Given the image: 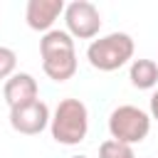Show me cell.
Segmentation results:
<instances>
[{
	"mask_svg": "<svg viewBox=\"0 0 158 158\" xmlns=\"http://www.w3.org/2000/svg\"><path fill=\"white\" fill-rule=\"evenodd\" d=\"M49 133L62 146H79L89 133V109L79 99H62L52 114Z\"/></svg>",
	"mask_w": 158,
	"mask_h": 158,
	"instance_id": "obj_1",
	"label": "cell"
},
{
	"mask_svg": "<svg viewBox=\"0 0 158 158\" xmlns=\"http://www.w3.org/2000/svg\"><path fill=\"white\" fill-rule=\"evenodd\" d=\"M133 37L128 32H109L99 40H91L86 47V59L99 72H116L133 59Z\"/></svg>",
	"mask_w": 158,
	"mask_h": 158,
	"instance_id": "obj_2",
	"label": "cell"
},
{
	"mask_svg": "<svg viewBox=\"0 0 158 158\" xmlns=\"http://www.w3.org/2000/svg\"><path fill=\"white\" fill-rule=\"evenodd\" d=\"M109 133L118 143L136 146L151 133V114L133 104H121L109 114Z\"/></svg>",
	"mask_w": 158,
	"mask_h": 158,
	"instance_id": "obj_3",
	"label": "cell"
},
{
	"mask_svg": "<svg viewBox=\"0 0 158 158\" xmlns=\"http://www.w3.org/2000/svg\"><path fill=\"white\" fill-rule=\"evenodd\" d=\"M67 32L77 40H94L101 30V12L89 0H74L64 7Z\"/></svg>",
	"mask_w": 158,
	"mask_h": 158,
	"instance_id": "obj_4",
	"label": "cell"
},
{
	"mask_svg": "<svg viewBox=\"0 0 158 158\" xmlns=\"http://www.w3.org/2000/svg\"><path fill=\"white\" fill-rule=\"evenodd\" d=\"M49 121H52V114H49V106L42 99H35L30 104L10 109V126H12V131H17L22 136L42 133L49 126Z\"/></svg>",
	"mask_w": 158,
	"mask_h": 158,
	"instance_id": "obj_5",
	"label": "cell"
},
{
	"mask_svg": "<svg viewBox=\"0 0 158 158\" xmlns=\"http://www.w3.org/2000/svg\"><path fill=\"white\" fill-rule=\"evenodd\" d=\"M64 2L62 0H30L25 7V20L27 27L35 32H49L52 25L57 22L59 15H64Z\"/></svg>",
	"mask_w": 158,
	"mask_h": 158,
	"instance_id": "obj_6",
	"label": "cell"
},
{
	"mask_svg": "<svg viewBox=\"0 0 158 158\" xmlns=\"http://www.w3.org/2000/svg\"><path fill=\"white\" fill-rule=\"evenodd\" d=\"M37 94H40L37 79H35L32 74H27V72H15V74L5 81V86H2V96H5V101H7L10 109L35 101Z\"/></svg>",
	"mask_w": 158,
	"mask_h": 158,
	"instance_id": "obj_7",
	"label": "cell"
},
{
	"mask_svg": "<svg viewBox=\"0 0 158 158\" xmlns=\"http://www.w3.org/2000/svg\"><path fill=\"white\" fill-rule=\"evenodd\" d=\"M42 69L52 81H67L77 74V49H64V52H52L42 54Z\"/></svg>",
	"mask_w": 158,
	"mask_h": 158,
	"instance_id": "obj_8",
	"label": "cell"
},
{
	"mask_svg": "<svg viewBox=\"0 0 158 158\" xmlns=\"http://www.w3.org/2000/svg\"><path fill=\"white\" fill-rule=\"evenodd\" d=\"M128 79L136 89H153L158 84V62L133 59L131 67H128Z\"/></svg>",
	"mask_w": 158,
	"mask_h": 158,
	"instance_id": "obj_9",
	"label": "cell"
},
{
	"mask_svg": "<svg viewBox=\"0 0 158 158\" xmlns=\"http://www.w3.org/2000/svg\"><path fill=\"white\" fill-rule=\"evenodd\" d=\"M99 158H136V153H133V146L118 143L114 138H106L99 146Z\"/></svg>",
	"mask_w": 158,
	"mask_h": 158,
	"instance_id": "obj_10",
	"label": "cell"
},
{
	"mask_svg": "<svg viewBox=\"0 0 158 158\" xmlns=\"http://www.w3.org/2000/svg\"><path fill=\"white\" fill-rule=\"evenodd\" d=\"M15 67H17V54H15V49L0 44V79L7 81V79L15 74Z\"/></svg>",
	"mask_w": 158,
	"mask_h": 158,
	"instance_id": "obj_11",
	"label": "cell"
},
{
	"mask_svg": "<svg viewBox=\"0 0 158 158\" xmlns=\"http://www.w3.org/2000/svg\"><path fill=\"white\" fill-rule=\"evenodd\" d=\"M151 118L158 121V89H156L153 96H151Z\"/></svg>",
	"mask_w": 158,
	"mask_h": 158,
	"instance_id": "obj_12",
	"label": "cell"
},
{
	"mask_svg": "<svg viewBox=\"0 0 158 158\" xmlns=\"http://www.w3.org/2000/svg\"><path fill=\"white\" fill-rule=\"evenodd\" d=\"M72 158H89V156H72Z\"/></svg>",
	"mask_w": 158,
	"mask_h": 158,
	"instance_id": "obj_13",
	"label": "cell"
}]
</instances>
